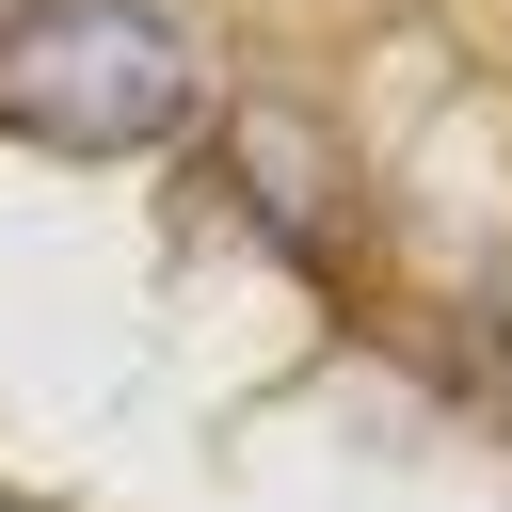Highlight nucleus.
<instances>
[{"mask_svg": "<svg viewBox=\"0 0 512 512\" xmlns=\"http://www.w3.org/2000/svg\"><path fill=\"white\" fill-rule=\"evenodd\" d=\"M192 112V48L144 0H32L0 32V128L64 144V160H144Z\"/></svg>", "mask_w": 512, "mask_h": 512, "instance_id": "f257e3e1", "label": "nucleus"}, {"mask_svg": "<svg viewBox=\"0 0 512 512\" xmlns=\"http://www.w3.org/2000/svg\"><path fill=\"white\" fill-rule=\"evenodd\" d=\"M224 160H240V192H256V224H272V240H304V256H320V240L352 224V176H336V144H320V112H304V96H240V112H224Z\"/></svg>", "mask_w": 512, "mask_h": 512, "instance_id": "f03ea898", "label": "nucleus"}, {"mask_svg": "<svg viewBox=\"0 0 512 512\" xmlns=\"http://www.w3.org/2000/svg\"><path fill=\"white\" fill-rule=\"evenodd\" d=\"M0 512H16V496H0Z\"/></svg>", "mask_w": 512, "mask_h": 512, "instance_id": "7ed1b4c3", "label": "nucleus"}]
</instances>
